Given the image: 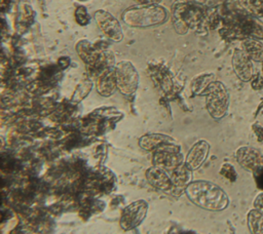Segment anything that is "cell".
<instances>
[{
  "instance_id": "obj_12",
  "label": "cell",
  "mask_w": 263,
  "mask_h": 234,
  "mask_svg": "<svg viewBox=\"0 0 263 234\" xmlns=\"http://www.w3.org/2000/svg\"><path fill=\"white\" fill-rule=\"evenodd\" d=\"M146 179L148 181V183L160 190V191H171L174 188V184L172 182L171 177H168L167 172L162 169L159 168L157 166H152L150 168H148V170L146 171Z\"/></svg>"
},
{
  "instance_id": "obj_9",
  "label": "cell",
  "mask_w": 263,
  "mask_h": 234,
  "mask_svg": "<svg viewBox=\"0 0 263 234\" xmlns=\"http://www.w3.org/2000/svg\"><path fill=\"white\" fill-rule=\"evenodd\" d=\"M232 68L235 75L243 82L251 81L254 76L253 61L250 56L240 48L235 49L232 54Z\"/></svg>"
},
{
  "instance_id": "obj_7",
  "label": "cell",
  "mask_w": 263,
  "mask_h": 234,
  "mask_svg": "<svg viewBox=\"0 0 263 234\" xmlns=\"http://www.w3.org/2000/svg\"><path fill=\"white\" fill-rule=\"evenodd\" d=\"M98 28L103 34L114 42H120L123 38V33L118 20L110 12L99 9L93 14Z\"/></svg>"
},
{
  "instance_id": "obj_24",
  "label": "cell",
  "mask_w": 263,
  "mask_h": 234,
  "mask_svg": "<svg viewBox=\"0 0 263 234\" xmlns=\"http://www.w3.org/2000/svg\"><path fill=\"white\" fill-rule=\"evenodd\" d=\"M254 207H255L257 210H259V211L263 215V193L259 194V195L255 198Z\"/></svg>"
},
{
  "instance_id": "obj_5",
  "label": "cell",
  "mask_w": 263,
  "mask_h": 234,
  "mask_svg": "<svg viewBox=\"0 0 263 234\" xmlns=\"http://www.w3.org/2000/svg\"><path fill=\"white\" fill-rule=\"evenodd\" d=\"M153 165L164 169L165 171H173L179 165L184 163L180 147L175 144L165 145L153 152Z\"/></svg>"
},
{
  "instance_id": "obj_4",
  "label": "cell",
  "mask_w": 263,
  "mask_h": 234,
  "mask_svg": "<svg viewBox=\"0 0 263 234\" xmlns=\"http://www.w3.org/2000/svg\"><path fill=\"white\" fill-rule=\"evenodd\" d=\"M117 89L124 95L133 94L139 85V74L129 61H120L115 65Z\"/></svg>"
},
{
  "instance_id": "obj_25",
  "label": "cell",
  "mask_w": 263,
  "mask_h": 234,
  "mask_svg": "<svg viewBox=\"0 0 263 234\" xmlns=\"http://www.w3.org/2000/svg\"><path fill=\"white\" fill-rule=\"evenodd\" d=\"M11 234H35L33 231L29 230L28 228H25V227H17L15 228Z\"/></svg>"
},
{
  "instance_id": "obj_22",
  "label": "cell",
  "mask_w": 263,
  "mask_h": 234,
  "mask_svg": "<svg viewBox=\"0 0 263 234\" xmlns=\"http://www.w3.org/2000/svg\"><path fill=\"white\" fill-rule=\"evenodd\" d=\"M252 37L254 38H263V24L260 23L258 20H254L253 28H252Z\"/></svg>"
},
{
  "instance_id": "obj_21",
  "label": "cell",
  "mask_w": 263,
  "mask_h": 234,
  "mask_svg": "<svg viewBox=\"0 0 263 234\" xmlns=\"http://www.w3.org/2000/svg\"><path fill=\"white\" fill-rule=\"evenodd\" d=\"M75 20H76L77 24L80 25V26H86L89 23L90 16L88 15L84 6H78L76 8V10H75Z\"/></svg>"
},
{
  "instance_id": "obj_18",
  "label": "cell",
  "mask_w": 263,
  "mask_h": 234,
  "mask_svg": "<svg viewBox=\"0 0 263 234\" xmlns=\"http://www.w3.org/2000/svg\"><path fill=\"white\" fill-rule=\"evenodd\" d=\"M242 7L257 17H263V0H241Z\"/></svg>"
},
{
  "instance_id": "obj_10",
  "label": "cell",
  "mask_w": 263,
  "mask_h": 234,
  "mask_svg": "<svg viewBox=\"0 0 263 234\" xmlns=\"http://www.w3.org/2000/svg\"><path fill=\"white\" fill-rule=\"evenodd\" d=\"M96 89L103 96L112 95L117 89L115 77V65L102 69L96 78Z\"/></svg>"
},
{
  "instance_id": "obj_19",
  "label": "cell",
  "mask_w": 263,
  "mask_h": 234,
  "mask_svg": "<svg viewBox=\"0 0 263 234\" xmlns=\"http://www.w3.org/2000/svg\"><path fill=\"white\" fill-rule=\"evenodd\" d=\"M214 80L212 79L211 75H202L196 77L195 80L192 82V90L196 92L197 94L203 95L208 86L213 82Z\"/></svg>"
},
{
  "instance_id": "obj_8",
  "label": "cell",
  "mask_w": 263,
  "mask_h": 234,
  "mask_svg": "<svg viewBox=\"0 0 263 234\" xmlns=\"http://www.w3.org/2000/svg\"><path fill=\"white\" fill-rule=\"evenodd\" d=\"M237 163L248 171L257 172L263 168V153L257 148L243 146L236 150Z\"/></svg>"
},
{
  "instance_id": "obj_6",
  "label": "cell",
  "mask_w": 263,
  "mask_h": 234,
  "mask_svg": "<svg viewBox=\"0 0 263 234\" xmlns=\"http://www.w3.org/2000/svg\"><path fill=\"white\" fill-rule=\"evenodd\" d=\"M148 211V203L145 200H136L125 206L120 216V227L125 230H132L138 227L145 219Z\"/></svg>"
},
{
  "instance_id": "obj_2",
  "label": "cell",
  "mask_w": 263,
  "mask_h": 234,
  "mask_svg": "<svg viewBox=\"0 0 263 234\" xmlns=\"http://www.w3.org/2000/svg\"><path fill=\"white\" fill-rule=\"evenodd\" d=\"M121 17L129 27L147 28L163 24L167 21L168 13L159 4L138 5L126 8L122 12Z\"/></svg>"
},
{
  "instance_id": "obj_20",
  "label": "cell",
  "mask_w": 263,
  "mask_h": 234,
  "mask_svg": "<svg viewBox=\"0 0 263 234\" xmlns=\"http://www.w3.org/2000/svg\"><path fill=\"white\" fill-rule=\"evenodd\" d=\"M91 88V82L88 79H84L83 81H81V83L77 86L76 90L73 93L72 100L75 102H79L82 99H84V96L87 95V93L89 92Z\"/></svg>"
},
{
  "instance_id": "obj_14",
  "label": "cell",
  "mask_w": 263,
  "mask_h": 234,
  "mask_svg": "<svg viewBox=\"0 0 263 234\" xmlns=\"http://www.w3.org/2000/svg\"><path fill=\"white\" fill-rule=\"evenodd\" d=\"M75 48H76L77 54L84 63H86L87 65H90V66H96V64L100 57L101 51L96 49L87 39L79 40L76 43Z\"/></svg>"
},
{
  "instance_id": "obj_17",
  "label": "cell",
  "mask_w": 263,
  "mask_h": 234,
  "mask_svg": "<svg viewBox=\"0 0 263 234\" xmlns=\"http://www.w3.org/2000/svg\"><path fill=\"white\" fill-rule=\"evenodd\" d=\"M247 223L251 234H263V215L259 210L251 209L248 212Z\"/></svg>"
},
{
  "instance_id": "obj_23",
  "label": "cell",
  "mask_w": 263,
  "mask_h": 234,
  "mask_svg": "<svg viewBox=\"0 0 263 234\" xmlns=\"http://www.w3.org/2000/svg\"><path fill=\"white\" fill-rule=\"evenodd\" d=\"M251 84L254 89H261L263 87V76L261 74H254L251 79Z\"/></svg>"
},
{
  "instance_id": "obj_3",
  "label": "cell",
  "mask_w": 263,
  "mask_h": 234,
  "mask_svg": "<svg viewBox=\"0 0 263 234\" xmlns=\"http://www.w3.org/2000/svg\"><path fill=\"white\" fill-rule=\"evenodd\" d=\"M205 107L208 113L214 119H221L225 116L229 106V93L226 86L220 81H213L206 88Z\"/></svg>"
},
{
  "instance_id": "obj_15",
  "label": "cell",
  "mask_w": 263,
  "mask_h": 234,
  "mask_svg": "<svg viewBox=\"0 0 263 234\" xmlns=\"http://www.w3.org/2000/svg\"><path fill=\"white\" fill-rule=\"evenodd\" d=\"M171 179L174 187L185 190L186 187L192 182V170L184 162L172 171Z\"/></svg>"
},
{
  "instance_id": "obj_16",
  "label": "cell",
  "mask_w": 263,
  "mask_h": 234,
  "mask_svg": "<svg viewBox=\"0 0 263 234\" xmlns=\"http://www.w3.org/2000/svg\"><path fill=\"white\" fill-rule=\"evenodd\" d=\"M241 49L253 62H263V43L254 37L247 38L241 43Z\"/></svg>"
},
{
  "instance_id": "obj_13",
  "label": "cell",
  "mask_w": 263,
  "mask_h": 234,
  "mask_svg": "<svg viewBox=\"0 0 263 234\" xmlns=\"http://www.w3.org/2000/svg\"><path fill=\"white\" fill-rule=\"evenodd\" d=\"M175 140L166 134L162 133H148L143 135L139 140V145L142 149L146 151H152L154 152L155 150L168 145V144H175Z\"/></svg>"
},
{
  "instance_id": "obj_26",
  "label": "cell",
  "mask_w": 263,
  "mask_h": 234,
  "mask_svg": "<svg viewBox=\"0 0 263 234\" xmlns=\"http://www.w3.org/2000/svg\"><path fill=\"white\" fill-rule=\"evenodd\" d=\"M139 5H150V4H159L161 0H134Z\"/></svg>"
},
{
  "instance_id": "obj_11",
  "label": "cell",
  "mask_w": 263,
  "mask_h": 234,
  "mask_svg": "<svg viewBox=\"0 0 263 234\" xmlns=\"http://www.w3.org/2000/svg\"><path fill=\"white\" fill-rule=\"evenodd\" d=\"M210 151V144L204 140H199L193 144L184 160L185 164L193 171L199 168L205 161Z\"/></svg>"
},
{
  "instance_id": "obj_1",
  "label": "cell",
  "mask_w": 263,
  "mask_h": 234,
  "mask_svg": "<svg viewBox=\"0 0 263 234\" xmlns=\"http://www.w3.org/2000/svg\"><path fill=\"white\" fill-rule=\"evenodd\" d=\"M185 193L193 204L205 210L221 211L229 204L225 191L209 181H192L186 187Z\"/></svg>"
}]
</instances>
